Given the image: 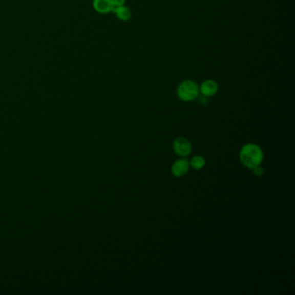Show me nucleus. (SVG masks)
<instances>
[{
	"label": "nucleus",
	"instance_id": "obj_1",
	"mask_svg": "<svg viewBox=\"0 0 295 295\" xmlns=\"http://www.w3.org/2000/svg\"><path fill=\"white\" fill-rule=\"evenodd\" d=\"M263 159L264 153L259 145L247 144L240 151V160L245 167L250 170L262 164Z\"/></svg>",
	"mask_w": 295,
	"mask_h": 295
},
{
	"label": "nucleus",
	"instance_id": "obj_2",
	"mask_svg": "<svg viewBox=\"0 0 295 295\" xmlns=\"http://www.w3.org/2000/svg\"><path fill=\"white\" fill-rule=\"evenodd\" d=\"M177 95L184 102H189L198 99L200 95L199 85L192 80H185L179 84L177 89Z\"/></svg>",
	"mask_w": 295,
	"mask_h": 295
},
{
	"label": "nucleus",
	"instance_id": "obj_3",
	"mask_svg": "<svg viewBox=\"0 0 295 295\" xmlns=\"http://www.w3.org/2000/svg\"><path fill=\"white\" fill-rule=\"evenodd\" d=\"M173 148L177 155L183 158L189 156L192 150V144L183 137H178L173 141Z\"/></svg>",
	"mask_w": 295,
	"mask_h": 295
},
{
	"label": "nucleus",
	"instance_id": "obj_4",
	"mask_svg": "<svg viewBox=\"0 0 295 295\" xmlns=\"http://www.w3.org/2000/svg\"><path fill=\"white\" fill-rule=\"evenodd\" d=\"M219 90V86L217 81L214 80H206L203 81L199 86V91L203 97H212L214 96Z\"/></svg>",
	"mask_w": 295,
	"mask_h": 295
},
{
	"label": "nucleus",
	"instance_id": "obj_5",
	"mask_svg": "<svg viewBox=\"0 0 295 295\" xmlns=\"http://www.w3.org/2000/svg\"><path fill=\"white\" fill-rule=\"evenodd\" d=\"M189 161L187 159H178L177 161L174 162V164L172 166V173L176 178H181L183 176L185 175L189 172Z\"/></svg>",
	"mask_w": 295,
	"mask_h": 295
},
{
	"label": "nucleus",
	"instance_id": "obj_6",
	"mask_svg": "<svg viewBox=\"0 0 295 295\" xmlns=\"http://www.w3.org/2000/svg\"><path fill=\"white\" fill-rule=\"evenodd\" d=\"M92 6L99 14H109L114 11L112 0H93Z\"/></svg>",
	"mask_w": 295,
	"mask_h": 295
},
{
	"label": "nucleus",
	"instance_id": "obj_7",
	"mask_svg": "<svg viewBox=\"0 0 295 295\" xmlns=\"http://www.w3.org/2000/svg\"><path fill=\"white\" fill-rule=\"evenodd\" d=\"M114 15L121 22H128L132 18V11L128 6H122L114 9Z\"/></svg>",
	"mask_w": 295,
	"mask_h": 295
},
{
	"label": "nucleus",
	"instance_id": "obj_8",
	"mask_svg": "<svg viewBox=\"0 0 295 295\" xmlns=\"http://www.w3.org/2000/svg\"><path fill=\"white\" fill-rule=\"evenodd\" d=\"M189 165L192 166L194 170H201L204 167L205 165V159L203 156L200 155H196L193 157L191 161H189Z\"/></svg>",
	"mask_w": 295,
	"mask_h": 295
},
{
	"label": "nucleus",
	"instance_id": "obj_9",
	"mask_svg": "<svg viewBox=\"0 0 295 295\" xmlns=\"http://www.w3.org/2000/svg\"><path fill=\"white\" fill-rule=\"evenodd\" d=\"M253 173L256 177H262L264 174V169L261 165H257L256 167L252 169Z\"/></svg>",
	"mask_w": 295,
	"mask_h": 295
},
{
	"label": "nucleus",
	"instance_id": "obj_10",
	"mask_svg": "<svg viewBox=\"0 0 295 295\" xmlns=\"http://www.w3.org/2000/svg\"><path fill=\"white\" fill-rule=\"evenodd\" d=\"M125 1H127V0H112L114 9L116 8V7H119V6H125Z\"/></svg>",
	"mask_w": 295,
	"mask_h": 295
}]
</instances>
